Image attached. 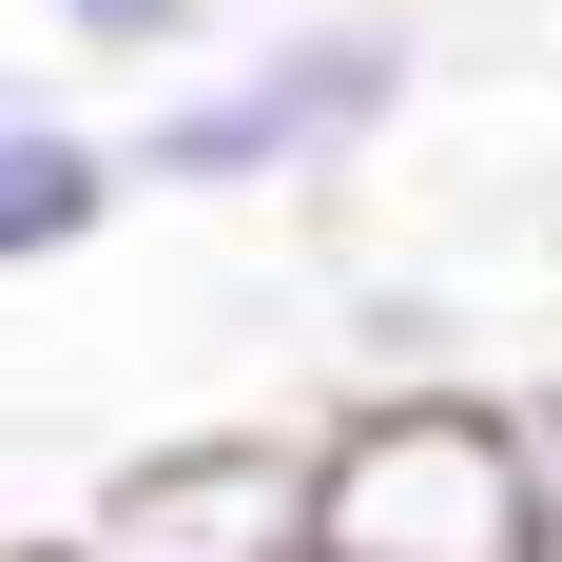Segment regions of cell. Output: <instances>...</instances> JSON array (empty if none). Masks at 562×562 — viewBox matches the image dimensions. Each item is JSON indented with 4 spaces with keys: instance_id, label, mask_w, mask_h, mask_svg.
Returning a JSON list of instances; mask_svg holds the SVG:
<instances>
[{
    "instance_id": "1",
    "label": "cell",
    "mask_w": 562,
    "mask_h": 562,
    "mask_svg": "<svg viewBox=\"0 0 562 562\" xmlns=\"http://www.w3.org/2000/svg\"><path fill=\"white\" fill-rule=\"evenodd\" d=\"M407 98H427V20L407 0H252L175 78H136L116 175L136 194H194V214H233V194H330V175L389 156Z\"/></svg>"
},
{
    "instance_id": "2",
    "label": "cell",
    "mask_w": 562,
    "mask_h": 562,
    "mask_svg": "<svg viewBox=\"0 0 562 562\" xmlns=\"http://www.w3.org/2000/svg\"><path fill=\"white\" fill-rule=\"evenodd\" d=\"M311 465V562H524V427L465 369H369L349 407L291 427Z\"/></svg>"
},
{
    "instance_id": "3",
    "label": "cell",
    "mask_w": 562,
    "mask_h": 562,
    "mask_svg": "<svg viewBox=\"0 0 562 562\" xmlns=\"http://www.w3.org/2000/svg\"><path fill=\"white\" fill-rule=\"evenodd\" d=\"M40 562H311V465L291 427H175L116 485H78Z\"/></svg>"
},
{
    "instance_id": "4",
    "label": "cell",
    "mask_w": 562,
    "mask_h": 562,
    "mask_svg": "<svg viewBox=\"0 0 562 562\" xmlns=\"http://www.w3.org/2000/svg\"><path fill=\"white\" fill-rule=\"evenodd\" d=\"M116 214H136L116 116H78L58 78H20V58H0V291H20V272H78Z\"/></svg>"
},
{
    "instance_id": "5",
    "label": "cell",
    "mask_w": 562,
    "mask_h": 562,
    "mask_svg": "<svg viewBox=\"0 0 562 562\" xmlns=\"http://www.w3.org/2000/svg\"><path fill=\"white\" fill-rule=\"evenodd\" d=\"M214 20H233V0H40V40L78 58V78H175Z\"/></svg>"
},
{
    "instance_id": "6",
    "label": "cell",
    "mask_w": 562,
    "mask_h": 562,
    "mask_svg": "<svg viewBox=\"0 0 562 562\" xmlns=\"http://www.w3.org/2000/svg\"><path fill=\"white\" fill-rule=\"evenodd\" d=\"M233 20H252V0H233Z\"/></svg>"
},
{
    "instance_id": "7",
    "label": "cell",
    "mask_w": 562,
    "mask_h": 562,
    "mask_svg": "<svg viewBox=\"0 0 562 562\" xmlns=\"http://www.w3.org/2000/svg\"><path fill=\"white\" fill-rule=\"evenodd\" d=\"M20 562H40V543H20Z\"/></svg>"
}]
</instances>
